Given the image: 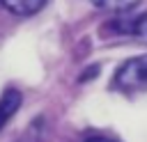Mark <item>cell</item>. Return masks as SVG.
<instances>
[{"mask_svg":"<svg viewBox=\"0 0 147 142\" xmlns=\"http://www.w3.org/2000/svg\"><path fill=\"white\" fill-rule=\"evenodd\" d=\"M85 142H117V140H110V137H101V135H92V137H87Z\"/></svg>","mask_w":147,"mask_h":142,"instance_id":"obj_5","label":"cell"},{"mask_svg":"<svg viewBox=\"0 0 147 142\" xmlns=\"http://www.w3.org/2000/svg\"><path fill=\"white\" fill-rule=\"evenodd\" d=\"M113 85L122 92H145L147 89V55L126 60L117 69Z\"/></svg>","mask_w":147,"mask_h":142,"instance_id":"obj_1","label":"cell"},{"mask_svg":"<svg viewBox=\"0 0 147 142\" xmlns=\"http://www.w3.org/2000/svg\"><path fill=\"white\" fill-rule=\"evenodd\" d=\"M0 2L16 16H32L44 7L46 0H0Z\"/></svg>","mask_w":147,"mask_h":142,"instance_id":"obj_3","label":"cell"},{"mask_svg":"<svg viewBox=\"0 0 147 142\" xmlns=\"http://www.w3.org/2000/svg\"><path fill=\"white\" fill-rule=\"evenodd\" d=\"M96 7L101 9H110V11H124V9H131L138 0H92Z\"/></svg>","mask_w":147,"mask_h":142,"instance_id":"obj_4","label":"cell"},{"mask_svg":"<svg viewBox=\"0 0 147 142\" xmlns=\"http://www.w3.org/2000/svg\"><path fill=\"white\" fill-rule=\"evenodd\" d=\"M18 108H21V94L16 89H5V94L0 96V128L9 121V117H14Z\"/></svg>","mask_w":147,"mask_h":142,"instance_id":"obj_2","label":"cell"}]
</instances>
